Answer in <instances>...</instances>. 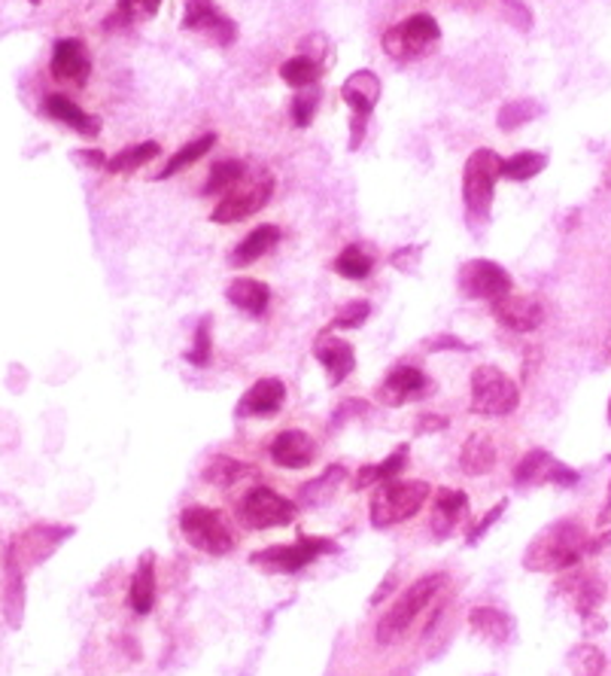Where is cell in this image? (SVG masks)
Wrapping results in <instances>:
<instances>
[{
	"instance_id": "obj_26",
	"label": "cell",
	"mask_w": 611,
	"mask_h": 676,
	"mask_svg": "<svg viewBox=\"0 0 611 676\" xmlns=\"http://www.w3.org/2000/svg\"><path fill=\"white\" fill-rule=\"evenodd\" d=\"M468 497L463 491H454V488H442L435 494V509H432V531L438 536H447L454 531L456 521L466 516Z\"/></svg>"
},
{
	"instance_id": "obj_7",
	"label": "cell",
	"mask_w": 611,
	"mask_h": 676,
	"mask_svg": "<svg viewBox=\"0 0 611 676\" xmlns=\"http://www.w3.org/2000/svg\"><path fill=\"white\" fill-rule=\"evenodd\" d=\"M180 531L186 543L196 545L198 552H208V555H229L234 548L232 531L208 506H186L180 516Z\"/></svg>"
},
{
	"instance_id": "obj_17",
	"label": "cell",
	"mask_w": 611,
	"mask_h": 676,
	"mask_svg": "<svg viewBox=\"0 0 611 676\" xmlns=\"http://www.w3.org/2000/svg\"><path fill=\"white\" fill-rule=\"evenodd\" d=\"M380 92H384L380 77L375 74V70H368V67L351 74V77L344 80V86H341V98H344V104L351 107L353 117H365V120L375 113V107H378V101H380Z\"/></svg>"
},
{
	"instance_id": "obj_27",
	"label": "cell",
	"mask_w": 611,
	"mask_h": 676,
	"mask_svg": "<svg viewBox=\"0 0 611 676\" xmlns=\"http://www.w3.org/2000/svg\"><path fill=\"white\" fill-rule=\"evenodd\" d=\"M204 481L208 485H216V488H234L241 485L244 478H256V469L237 457H229V454H216L208 466H204Z\"/></svg>"
},
{
	"instance_id": "obj_36",
	"label": "cell",
	"mask_w": 611,
	"mask_h": 676,
	"mask_svg": "<svg viewBox=\"0 0 611 676\" xmlns=\"http://www.w3.org/2000/svg\"><path fill=\"white\" fill-rule=\"evenodd\" d=\"M247 165L241 159H225L213 165L208 184H204V196H220V192H232L234 186L244 180Z\"/></svg>"
},
{
	"instance_id": "obj_2",
	"label": "cell",
	"mask_w": 611,
	"mask_h": 676,
	"mask_svg": "<svg viewBox=\"0 0 611 676\" xmlns=\"http://www.w3.org/2000/svg\"><path fill=\"white\" fill-rule=\"evenodd\" d=\"M502 177V159L493 149H475L463 168V201H466L468 225L478 232L490 223L496 180Z\"/></svg>"
},
{
	"instance_id": "obj_53",
	"label": "cell",
	"mask_w": 611,
	"mask_h": 676,
	"mask_svg": "<svg viewBox=\"0 0 611 676\" xmlns=\"http://www.w3.org/2000/svg\"><path fill=\"white\" fill-rule=\"evenodd\" d=\"M611 466V454L606 457ZM606 524H611V485H609V500H606V506H602V512H599V528H606Z\"/></svg>"
},
{
	"instance_id": "obj_12",
	"label": "cell",
	"mask_w": 611,
	"mask_h": 676,
	"mask_svg": "<svg viewBox=\"0 0 611 676\" xmlns=\"http://www.w3.org/2000/svg\"><path fill=\"white\" fill-rule=\"evenodd\" d=\"M182 31H204L220 46H229L237 37L234 22L222 13L213 0H189L186 10H182Z\"/></svg>"
},
{
	"instance_id": "obj_54",
	"label": "cell",
	"mask_w": 611,
	"mask_h": 676,
	"mask_svg": "<svg viewBox=\"0 0 611 676\" xmlns=\"http://www.w3.org/2000/svg\"><path fill=\"white\" fill-rule=\"evenodd\" d=\"M392 591V576H387V579H384V583H380V588L378 591H375V595H371V603H375V607H378L380 603V597H387Z\"/></svg>"
},
{
	"instance_id": "obj_50",
	"label": "cell",
	"mask_w": 611,
	"mask_h": 676,
	"mask_svg": "<svg viewBox=\"0 0 611 676\" xmlns=\"http://www.w3.org/2000/svg\"><path fill=\"white\" fill-rule=\"evenodd\" d=\"M587 555L611 557V531H602L597 540H590V545H587Z\"/></svg>"
},
{
	"instance_id": "obj_18",
	"label": "cell",
	"mask_w": 611,
	"mask_h": 676,
	"mask_svg": "<svg viewBox=\"0 0 611 676\" xmlns=\"http://www.w3.org/2000/svg\"><path fill=\"white\" fill-rule=\"evenodd\" d=\"M313 454L316 448L304 430H284L271 442V461L284 469H304L313 461Z\"/></svg>"
},
{
	"instance_id": "obj_47",
	"label": "cell",
	"mask_w": 611,
	"mask_h": 676,
	"mask_svg": "<svg viewBox=\"0 0 611 676\" xmlns=\"http://www.w3.org/2000/svg\"><path fill=\"white\" fill-rule=\"evenodd\" d=\"M420 253H423V247H399V251L392 253V266L399 268V271H414Z\"/></svg>"
},
{
	"instance_id": "obj_44",
	"label": "cell",
	"mask_w": 611,
	"mask_h": 676,
	"mask_svg": "<svg viewBox=\"0 0 611 676\" xmlns=\"http://www.w3.org/2000/svg\"><path fill=\"white\" fill-rule=\"evenodd\" d=\"M506 509H508V500H502V503H496L493 509H490V512H487V516H484L481 521H478V524L471 528V533H468V545H478V543H481L484 536H487V531L493 528L496 521H499V516H502Z\"/></svg>"
},
{
	"instance_id": "obj_46",
	"label": "cell",
	"mask_w": 611,
	"mask_h": 676,
	"mask_svg": "<svg viewBox=\"0 0 611 676\" xmlns=\"http://www.w3.org/2000/svg\"><path fill=\"white\" fill-rule=\"evenodd\" d=\"M442 430H447V418L444 414H420V421H416V436H430V433H442Z\"/></svg>"
},
{
	"instance_id": "obj_33",
	"label": "cell",
	"mask_w": 611,
	"mask_h": 676,
	"mask_svg": "<svg viewBox=\"0 0 611 676\" xmlns=\"http://www.w3.org/2000/svg\"><path fill=\"white\" fill-rule=\"evenodd\" d=\"M213 144H216V134H204V137H198V141H192V144H182L180 149H177V153L165 162V168L156 174V180H168V177H174V174H180L182 168L196 165L201 156H208L210 149H213Z\"/></svg>"
},
{
	"instance_id": "obj_38",
	"label": "cell",
	"mask_w": 611,
	"mask_h": 676,
	"mask_svg": "<svg viewBox=\"0 0 611 676\" xmlns=\"http://www.w3.org/2000/svg\"><path fill=\"white\" fill-rule=\"evenodd\" d=\"M332 268L338 271L341 278L347 280H365L368 275H371V268H375V263H371V256L365 251H359V244H351V247H344V251L335 256V263H332Z\"/></svg>"
},
{
	"instance_id": "obj_22",
	"label": "cell",
	"mask_w": 611,
	"mask_h": 676,
	"mask_svg": "<svg viewBox=\"0 0 611 676\" xmlns=\"http://www.w3.org/2000/svg\"><path fill=\"white\" fill-rule=\"evenodd\" d=\"M225 299H229L237 311L259 318V314H265L268 302H271V290H268V284H262V280L256 278H237L229 284Z\"/></svg>"
},
{
	"instance_id": "obj_34",
	"label": "cell",
	"mask_w": 611,
	"mask_h": 676,
	"mask_svg": "<svg viewBox=\"0 0 611 676\" xmlns=\"http://www.w3.org/2000/svg\"><path fill=\"white\" fill-rule=\"evenodd\" d=\"M162 7V0H119V7L113 13L107 15L104 27L113 31V27H129L134 22H144V19H153Z\"/></svg>"
},
{
	"instance_id": "obj_16",
	"label": "cell",
	"mask_w": 611,
	"mask_h": 676,
	"mask_svg": "<svg viewBox=\"0 0 611 676\" xmlns=\"http://www.w3.org/2000/svg\"><path fill=\"white\" fill-rule=\"evenodd\" d=\"M287 402V387L280 378H259L237 402V418H274Z\"/></svg>"
},
{
	"instance_id": "obj_25",
	"label": "cell",
	"mask_w": 611,
	"mask_h": 676,
	"mask_svg": "<svg viewBox=\"0 0 611 676\" xmlns=\"http://www.w3.org/2000/svg\"><path fill=\"white\" fill-rule=\"evenodd\" d=\"M468 624L490 646H502L511 636V619L502 610H496V607H475V610L468 612Z\"/></svg>"
},
{
	"instance_id": "obj_52",
	"label": "cell",
	"mask_w": 611,
	"mask_h": 676,
	"mask_svg": "<svg viewBox=\"0 0 611 676\" xmlns=\"http://www.w3.org/2000/svg\"><path fill=\"white\" fill-rule=\"evenodd\" d=\"M432 351H442V347H459V351H468V345H463L459 339H454V335H442L438 342H430Z\"/></svg>"
},
{
	"instance_id": "obj_24",
	"label": "cell",
	"mask_w": 611,
	"mask_h": 676,
	"mask_svg": "<svg viewBox=\"0 0 611 676\" xmlns=\"http://www.w3.org/2000/svg\"><path fill=\"white\" fill-rule=\"evenodd\" d=\"M559 591L569 597L575 610L581 612V619L593 616L599 610V603L606 600V585L599 583L597 576H575L559 585Z\"/></svg>"
},
{
	"instance_id": "obj_41",
	"label": "cell",
	"mask_w": 611,
	"mask_h": 676,
	"mask_svg": "<svg viewBox=\"0 0 611 676\" xmlns=\"http://www.w3.org/2000/svg\"><path fill=\"white\" fill-rule=\"evenodd\" d=\"M316 104H320V92L316 89H299V95L292 98V122L299 125V129H308L313 120V113H316Z\"/></svg>"
},
{
	"instance_id": "obj_51",
	"label": "cell",
	"mask_w": 611,
	"mask_h": 676,
	"mask_svg": "<svg viewBox=\"0 0 611 676\" xmlns=\"http://www.w3.org/2000/svg\"><path fill=\"white\" fill-rule=\"evenodd\" d=\"M25 540H31V543H40V540H43V531H31ZM49 552H53V545H37V548H34V561H40V557L46 561V555H49Z\"/></svg>"
},
{
	"instance_id": "obj_20",
	"label": "cell",
	"mask_w": 611,
	"mask_h": 676,
	"mask_svg": "<svg viewBox=\"0 0 611 676\" xmlns=\"http://www.w3.org/2000/svg\"><path fill=\"white\" fill-rule=\"evenodd\" d=\"M46 113H49L55 122L67 125L70 132L82 134V137H98V132H101V120L86 113V110H82L77 101H70L67 95H49V98H46Z\"/></svg>"
},
{
	"instance_id": "obj_31",
	"label": "cell",
	"mask_w": 611,
	"mask_h": 676,
	"mask_svg": "<svg viewBox=\"0 0 611 676\" xmlns=\"http://www.w3.org/2000/svg\"><path fill=\"white\" fill-rule=\"evenodd\" d=\"M323 77V65L311 58V55H296L280 65V80L292 86V89H311Z\"/></svg>"
},
{
	"instance_id": "obj_42",
	"label": "cell",
	"mask_w": 611,
	"mask_h": 676,
	"mask_svg": "<svg viewBox=\"0 0 611 676\" xmlns=\"http://www.w3.org/2000/svg\"><path fill=\"white\" fill-rule=\"evenodd\" d=\"M368 318H371L368 302H351V306L341 308L338 318L332 320V330H359Z\"/></svg>"
},
{
	"instance_id": "obj_30",
	"label": "cell",
	"mask_w": 611,
	"mask_h": 676,
	"mask_svg": "<svg viewBox=\"0 0 611 676\" xmlns=\"http://www.w3.org/2000/svg\"><path fill=\"white\" fill-rule=\"evenodd\" d=\"M344 476H347V469H344V466H329V469H323V476H316L313 481H308V485L301 488V494H299L301 506H311V509H316V506L329 503V500H332V494H335V488L344 481Z\"/></svg>"
},
{
	"instance_id": "obj_39",
	"label": "cell",
	"mask_w": 611,
	"mask_h": 676,
	"mask_svg": "<svg viewBox=\"0 0 611 676\" xmlns=\"http://www.w3.org/2000/svg\"><path fill=\"white\" fill-rule=\"evenodd\" d=\"M569 671H573V676H602L606 655L593 643H581L569 652Z\"/></svg>"
},
{
	"instance_id": "obj_14",
	"label": "cell",
	"mask_w": 611,
	"mask_h": 676,
	"mask_svg": "<svg viewBox=\"0 0 611 676\" xmlns=\"http://www.w3.org/2000/svg\"><path fill=\"white\" fill-rule=\"evenodd\" d=\"M49 70H53L55 80L86 86L91 74V55L89 49H86V43L79 41V37H65V41L55 43Z\"/></svg>"
},
{
	"instance_id": "obj_37",
	"label": "cell",
	"mask_w": 611,
	"mask_h": 676,
	"mask_svg": "<svg viewBox=\"0 0 611 676\" xmlns=\"http://www.w3.org/2000/svg\"><path fill=\"white\" fill-rule=\"evenodd\" d=\"M547 168L545 153H533V149H523L511 159H502V177L506 180H533Z\"/></svg>"
},
{
	"instance_id": "obj_10",
	"label": "cell",
	"mask_w": 611,
	"mask_h": 676,
	"mask_svg": "<svg viewBox=\"0 0 611 676\" xmlns=\"http://www.w3.org/2000/svg\"><path fill=\"white\" fill-rule=\"evenodd\" d=\"M325 552H335L332 540H320V536H301L299 543L292 545H271L265 552L253 555L256 567H265L271 573H296L301 567H308L311 561H316Z\"/></svg>"
},
{
	"instance_id": "obj_55",
	"label": "cell",
	"mask_w": 611,
	"mask_h": 676,
	"mask_svg": "<svg viewBox=\"0 0 611 676\" xmlns=\"http://www.w3.org/2000/svg\"><path fill=\"white\" fill-rule=\"evenodd\" d=\"M602 184H606L611 189V165H609V168H606V177H602Z\"/></svg>"
},
{
	"instance_id": "obj_45",
	"label": "cell",
	"mask_w": 611,
	"mask_h": 676,
	"mask_svg": "<svg viewBox=\"0 0 611 676\" xmlns=\"http://www.w3.org/2000/svg\"><path fill=\"white\" fill-rule=\"evenodd\" d=\"M365 411H368V402H365V399H347V402H341L338 411H335L332 426H341L344 421H351L356 414H365Z\"/></svg>"
},
{
	"instance_id": "obj_6",
	"label": "cell",
	"mask_w": 611,
	"mask_h": 676,
	"mask_svg": "<svg viewBox=\"0 0 611 676\" xmlns=\"http://www.w3.org/2000/svg\"><path fill=\"white\" fill-rule=\"evenodd\" d=\"M442 41V27L426 13H416L402 19L399 25L384 34V53L392 62H414L430 53L432 43Z\"/></svg>"
},
{
	"instance_id": "obj_23",
	"label": "cell",
	"mask_w": 611,
	"mask_h": 676,
	"mask_svg": "<svg viewBox=\"0 0 611 676\" xmlns=\"http://www.w3.org/2000/svg\"><path fill=\"white\" fill-rule=\"evenodd\" d=\"M156 595V555L146 552V555L141 557V564H137V570H134V579H131V607H134V612H137V616L153 612Z\"/></svg>"
},
{
	"instance_id": "obj_1",
	"label": "cell",
	"mask_w": 611,
	"mask_h": 676,
	"mask_svg": "<svg viewBox=\"0 0 611 676\" xmlns=\"http://www.w3.org/2000/svg\"><path fill=\"white\" fill-rule=\"evenodd\" d=\"M590 536L578 521H557L535 536L526 555H523V567L533 573H559L578 567V561L587 555Z\"/></svg>"
},
{
	"instance_id": "obj_8",
	"label": "cell",
	"mask_w": 611,
	"mask_h": 676,
	"mask_svg": "<svg viewBox=\"0 0 611 676\" xmlns=\"http://www.w3.org/2000/svg\"><path fill=\"white\" fill-rule=\"evenodd\" d=\"M299 516V506L271 491L268 485L249 488L247 497L241 500V521L253 531H268V528H287Z\"/></svg>"
},
{
	"instance_id": "obj_11",
	"label": "cell",
	"mask_w": 611,
	"mask_h": 676,
	"mask_svg": "<svg viewBox=\"0 0 611 676\" xmlns=\"http://www.w3.org/2000/svg\"><path fill=\"white\" fill-rule=\"evenodd\" d=\"M432 381L423 375V372L416 369V366H408V363H402V366H396V369H390V375L380 381L378 387V402L380 406H387V409H399V406H408V402H416V399H423L426 394L432 390Z\"/></svg>"
},
{
	"instance_id": "obj_5",
	"label": "cell",
	"mask_w": 611,
	"mask_h": 676,
	"mask_svg": "<svg viewBox=\"0 0 611 676\" xmlns=\"http://www.w3.org/2000/svg\"><path fill=\"white\" fill-rule=\"evenodd\" d=\"M521 406V387L508 378L499 366L484 363L471 372V414L481 418H506Z\"/></svg>"
},
{
	"instance_id": "obj_28",
	"label": "cell",
	"mask_w": 611,
	"mask_h": 676,
	"mask_svg": "<svg viewBox=\"0 0 611 676\" xmlns=\"http://www.w3.org/2000/svg\"><path fill=\"white\" fill-rule=\"evenodd\" d=\"M277 241H280V229L271 223H262L259 229H253L247 239L237 244V251L232 253V263L234 266H249V263L262 259L268 251H274Z\"/></svg>"
},
{
	"instance_id": "obj_49",
	"label": "cell",
	"mask_w": 611,
	"mask_h": 676,
	"mask_svg": "<svg viewBox=\"0 0 611 676\" xmlns=\"http://www.w3.org/2000/svg\"><path fill=\"white\" fill-rule=\"evenodd\" d=\"M74 159H77L79 165H86V168H107V162H110L101 149H77Z\"/></svg>"
},
{
	"instance_id": "obj_15",
	"label": "cell",
	"mask_w": 611,
	"mask_h": 676,
	"mask_svg": "<svg viewBox=\"0 0 611 676\" xmlns=\"http://www.w3.org/2000/svg\"><path fill=\"white\" fill-rule=\"evenodd\" d=\"M493 318L511 332H535L545 323V308L530 296H514L508 292L493 302Z\"/></svg>"
},
{
	"instance_id": "obj_3",
	"label": "cell",
	"mask_w": 611,
	"mask_h": 676,
	"mask_svg": "<svg viewBox=\"0 0 611 676\" xmlns=\"http://www.w3.org/2000/svg\"><path fill=\"white\" fill-rule=\"evenodd\" d=\"M432 488L420 478H392V481H384L371 494V503H368V518H371V528H396L408 518H414L426 500H430Z\"/></svg>"
},
{
	"instance_id": "obj_57",
	"label": "cell",
	"mask_w": 611,
	"mask_h": 676,
	"mask_svg": "<svg viewBox=\"0 0 611 676\" xmlns=\"http://www.w3.org/2000/svg\"><path fill=\"white\" fill-rule=\"evenodd\" d=\"M609 424H611V402H609Z\"/></svg>"
},
{
	"instance_id": "obj_35",
	"label": "cell",
	"mask_w": 611,
	"mask_h": 676,
	"mask_svg": "<svg viewBox=\"0 0 611 676\" xmlns=\"http://www.w3.org/2000/svg\"><path fill=\"white\" fill-rule=\"evenodd\" d=\"M557 461L547 454V451L535 448L523 457L518 469H514V481L518 485H542V481H551V473H554Z\"/></svg>"
},
{
	"instance_id": "obj_9",
	"label": "cell",
	"mask_w": 611,
	"mask_h": 676,
	"mask_svg": "<svg viewBox=\"0 0 611 676\" xmlns=\"http://www.w3.org/2000/svg\"><path fill=\"white\" fill-rule=\"evenodd\" d=\"M456 284L466 299H481L493 306L496 299H502L508 292L514 290V280L508 275L506 268L493 263V259H468L466 266L459 268Z\"/></svg>"
},
{
	"instance_id": "obj_48",
	"label": "cell",
	"mask_w": 611,
	"mask_h": 676,
	"mask_svg": "<svg viewBox=\"0 0 611 676\" xmlns=\"http://www.w3.org/2000/svg\"><path fill=\"white\" fill-rule=\"evenodd\" d=\"M502 7H506L508 13H511V19H514V25L521 27V31H530V25H533V13L523 7L521 0H502Z\"/></svg>"
},
{
	"instance_id": "obj_21",
	"label": "cell",
	"mask_w": 611,
	"mask_h": 676,
	"mask_svg": "<svg viewBox=\"0 0 611 676\" xmlns=\"http://www.w3.org/2000/svg\"><path fill=\"white\" fill-rule=\"evenodd\" d=\"M496 461H499V454H496L493 439L487 433H468L463 448H459V469L466 476H487L496 469Z\"/></svg>"
},
{
	"instance_id": "obj_40",
	"label": "cell",
	"mask_w": 611,
	"mask_h": 676,
	"mask_svg": "<svg viewBox=\"0 0 611 676\" xmlns=\"http://www.w3.org/2000/svg\"><path fill=\"white\" fill-rule=\"evenodd\" d=\"M538 113H542V107L535 104V101H530V98L511 101V104H506L499 110V129H502V132H518L521 125H526V122L533 120V117H538Z\"/></svg>"
},
{
	"instance_id": "obj_13",
	"label": "cell",
	"mask_w": 611,
	"mask_h": 676,
	"mask_svg": "<svg viewBox=\"0 0 611 676\" xmlns=\"http://www.w3.org/2000/svg\"><path fill=\"white\" fill-rule=\"evenodd\" d=\"M274 196V180H262V184L249 186L244 192H229L225 199L213 208L210 220L220 225L241 223V220H249L253 213H259Z\"/></svg>"
},
{
	"instance_id": "obj_19",
	"label": "cell",
	"mask_w": 611,
	"mask_h": 676,
	"mask_svg": "<svg viewBox=\"0 0 611 676\" xmlns=\"http://www.w3.org/2000/svg\"><path fill=\"white\" fill-rule=\"evenodd\" d=\"M313 354L323 363L325 375L332 385H341L344 378H351V372L356 369V354H353L351 342L344 339H329V335H320L316 345H313Z\"/></svg>"
},
{
	"instance_id": "obj_43",
	"label": "cell",
	"mask_w": 611,
	"mask_h": 676,
	"mask_svg": "<svg viewBox=\"0 0 611 676\" xmlns=\"http://www.w3.org/2000/svg\"><path fill=\"white\" fill-rule=\"evenodd\" d=\"M186 359H189L192 366H198V369L210 363V318L198 320L196 345H192V351H186Z\"/></svg>"
},
{
	"instance_id": "obj_4",
	"label": "cell",
	"mask_w": 611,
	"mask_h": 676,
	"mask_svg": "<svg viewBox=\"0 0 611 676\" xmlns=\"http://www.w3.org/2000/svg\"><path fill=\"white\" fill-rule=\"evenodd\" d=\"M444 583H447L444 573H426V576H420L416 583L408 585L402 595H399V600L392 603L390 610L384 612V619L378 622L380 646L399 643V640L408 634V628L416 622V616L426 610L432 600H435V595L442 591Z\"/></svg>"
},
{
	"instance_id": "obj_32",
	"label": "cell",
	"mask_w": 611,
	"mask_h": 676,
	"mask_svg": "<svg viewBox=\"0 0 611 676\" xmlns=\"http://www.w3.org/2000/svg\"><path fill=\"white\" fill-rule=\"evenodd\" d=\"M158 153H162V146H158L156 141H144V144H131V146H125V149H119L116 156L107 162L104 171H110V174L137 171V168H144L146 162L158 159Z\"/></svg>"
},
{
	"instance_id": "obj_29",
	"label": "cell",
	"mask_w": 611,
	"mask_h": 676,
	"mask_svg": "<svg viewBox=\"0 0 611 676\" xmlns=\"http://www.w3.org/2000/svg\"><path fill=\"white\" fill-rule=\"evenodd\" d=\"M404 464H408V445H399L384 464L363 466V469L356 473V478H353V491H363V488H371V485H384V481L399 478Z\"/></svg>"
},
{
	"instance_id": "obj_56",
	"label": "cell",
	"mask_w": 611,
	"mask_h": 676,
	"mask_svg": "<svg viewBox=\"0 0 611 676\" xmlns=\"http://www.w3.org/2000/svg\"><path fill=\"white\" fill-rule=\"evenodd\" d=\"M27 3H34V7H37V3H43V0H27Z\"/></svg>"
}]
</instances>
